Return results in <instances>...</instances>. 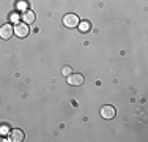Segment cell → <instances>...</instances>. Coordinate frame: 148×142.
Segmentation results:
<instances>
[{"label": "cell", "instance_id": "1", "mask_svg": "<svg viewBox=\"0 0 148 142\" xmlns=\"http://www.w3.org/2000/svg\"><path fill=\"white\" fill-rule=\"evenodd\" d=\"M29 33H30L29 24H25V22H17V24H14V35H16V37L25 38Z\"/></svg>", "mask_w": 148, "mask_h": 142}, {"label": "cell", "instance_id": "2", "mask_svg": "<svg viewBox=\"0 0 148 142\" xmlns=\"http://www.w3.org/2000/svg\"><path fill=\"white\" fill-rule=\"evenodd\" d=\"M79 17H77V14H73V13H69V14H65L63 16V24H65L68 28H76L77 26H79Z\"/></svg>", "mask_w": 148, "mask_h": 142}, {"label": "cell", "instance_id": "3", "mask_svg": "<svg viewBox=\"0 0 148 142\" xmlns=\"http://www.w3.org/2000/svg\"><path fill=\"white\" fill-rule=\"evenodd\" d=\"M13 33H14V28L10 24H5V26L0 27V38H3V40H10L13 37Z\"/></svg>", "mask_w": 148, "mask_h": 142}, {"label": "cell", "instance_id": "4", "mask_svg": "<svg viewBox=\"0 0 148 142\" xmlns=\"http://www.w3.org/2000/svg\"><path fill=\"white\" fill-rule=\"evenodd\" d=\"M115 108L114 106H103L101 108V117L103 119H106V120H112L115 117Z\"/></svg>", "mask_w": 148, "mask_h": 142}, {"label": "cell", "instance_id": "5", "mask_svg": "<svg viewBox=\"0 0 148 142\" xmlns=\"http://www.w3.org/2000/svg\"><path fill=\"white\" fill-rule=\"evenodd\" d=\"M68 84L69 85H82L84 84V76L79 73H71L68 76Z\"/></svg>", "mask_w": 148, "mask_h": 142}, {"label": "cell", "instance_id": "6", "mask_svg": "<svg viewBox=\"0 0 148 142\" xmlns=\"http://www.w3.org/2000/svg\"><path fill=\"white\" fill-rule=\"evenodd\" d=\"M21 19L25 24H33L35 22V13L32 10H25V11H22V14H21Z\"/></svg>", "mask_w": 148, "mask_h": 142}, {"label": "cell", "instance_id": "7", "mask_svg": "<svg viewBox=\"0 0 148 142\" xmlns=\"http://www.w3.org/2000/svg\"><path fill=\"white\" fill-rule=\"evenodd\" d=\"M10 137L14 142H21V141H24V133L21 130H13L11 133H10Z\"/></svg>", "mask_w": 148, "mask_h": 142}, {"label": "cell", "instance_id": "8", "mask_svg": "<svg viewBox=\"0 0 148 142\" xmlns=\"http://www.w3.org/2000/svg\"><path fill=\"white\" fill-rule=\"evenodd\" d=\"M79 30L80 32H84V33H85V32H88L90 30V22H87V21H84V22H79Z\"/></svg>", "mask_w": 148, "mask_h": 142}, {"label": "cell", "instance_id": "9", "mask_svg": "<svg viewBox=\"0 0 148 142\" xmlns=\"http://www.w3.org/2000/svg\"><path fill=\"white\" fill-rule=\"evenodd\" d=\"M71 73H73V70L69 68V66H63V70H62V74H63V76H69Z\"/></svg>", "mask_w": 148, "mask_h": 142}, {"label": "cell", "instance_id": "10", "mask_svg": "<svg viewBox=\"0 0 148 142\" xmlns=\"http://www.w3.org/2000/svg\"><path fill=\"white\" fill-rule=\"evenodd\" d=\"M17 8H19V10H24V11H25V10H27V3H24V2L17 3Z\"/></svg>", "mask_w": 148, "mask_h": 142}, {"label": "cell", "instance_id": "11", "mask_svg": "<svg viewBox=\"0 0 148 142\" xmlns=\"http://www.w3.org/2000/svg\"><path fill=\"white\" fill-rule=\"evenodd\" d=\"M11 21H13V22H16V24H17V21H19V16L13 13V14H11Z\"/></svg>", "mask_w": 148, "mask_h": 142}]
</instances>
